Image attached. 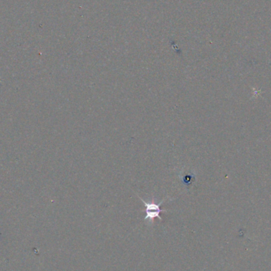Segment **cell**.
Returning a JSON list of instances; mask_svg holds the SVG:
<instances>
[{"instance_id":"1","label":"cell","mask_w":271,"mask_h":271,"mask_svg":"<svg viewBox=\"0 0 271 271\" xmlns=\"http://www.w3.org/2000/svg\"><path fill=\"white\" fill-rule=\"evenodd\" d=\"M141 202L144 203L145 206V212H146V215H145V221L149 223V224L151 225L154 223V220L155 218H158L159 220H163L160 213L162 212H167V210H161L160 206L163 204V202H165L166 200H163L162 202H159L158 204L155 203V202H146L145 200H143L142 198H140Z\"/></svg>"},{"instance_id":"2","label":"cell","mask_w":271,"mask_h":271,"mask_svg":"<svg viewBox=\"0 0 271 271\" xmlns=\"http://www.w3.org/2000/svg\"><path fill=\"white\" fill-rule=\"evenodd\" d=\"M181 181L183 182L184 185H186L187 187H190V185L192 184V180H193V176H190L189 174L181 173Z\"/></svg>"}]
</instances>
